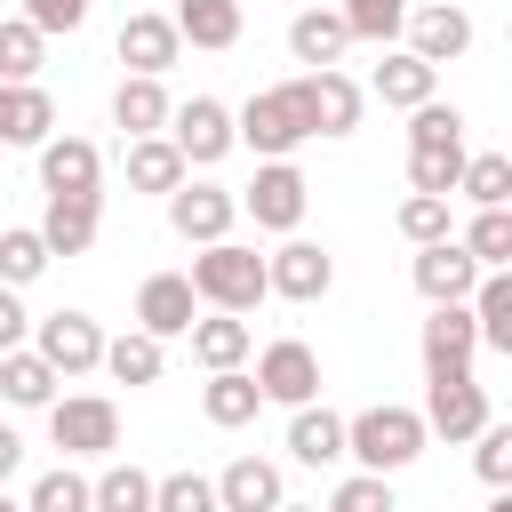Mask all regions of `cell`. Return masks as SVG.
Returning a JSON list of instances; mask_svg holds the SVG:
<instances>
[{"mask_svg": "<svg viewBox=\"0 0 512 512\" xmlns=\"http://www.w3.org/2000/svg\"><path fill=\"white\" fill-rule=\"evenodd\" d=\"M280 504V464L264 456H232L216 472V512H272Z\"/></svg>", "mask_w": 512, "mask_h": 512, "instance_id": "ac0fdd59", "label": "cell"}, {"mask_svg": "<svg viewBox=\"0 0 512 512\" xmlns=\"http://www.w3.org/2000/svg\"><path fill=\"white\" fill-rule=\"evenodd\" d=\"M24 328H32V320H24V304H16V288L0 280V352H16V344H24Z\"/></svg>", "mask_w": 512, "mask_h": 512, "instance_id": "bcb514c9", "label": "cell"}, {"mask_svg": "<svg viewBox=\"0 0 512 512\" xmlns=\"http://www.w3.org/2000/svg\"><path fill=\"white\" fill-rule=\"evenodd\" d=\"M112 48H120V64H128V72H152V80H160V72L176 64V48H184V40H176V24H168V16H128Z\"/></svg>", "mask_w": 512, "mask_h": 512, "instance_id": "cb8c5ba5", "label": "cell"}, {"mask_svg": "<svg viewBox=\"0 0 512 512\" xmlns=\"http://www.w3.org/2000/svg\"><path fill=\"white\" fill-rule=\"evenodd\" d=\"M200 408H208V424L240 432V424L264 408V392H256V376H248V368H208V392H200Z\"/></svg>", "mask_w": 512, "mask_h": 512, "instance_id": "4316f807", "label": "cell"}, {"mask_svg": "<svg viewBox=\"0 0 512 512\" xmlns=\"http://www.w3.org/2000/svg\"><path fill=\"white\" fill-rule=\"evenodd\" d=\"M232 136L256 152V160H288L304 136H312V104H304V72L280 80V88H256L240 112H232Z\"/></svg>", "mask_w": 512, "mask_h": 512, "instance_id": "6da1fadb", "label": "cell"}, {"mask_svg": "<svg viewBox=\"0 0 512 512\" xmlns=\"http://www.w3.org/2000/svg\"><path fill=\"white\" fill-rule=\"evenodd\" d=\"M448 136H464V112L440 104V96H424V104L408 112V144H448Z\"/></svg>", "mask_w": 512, "mask_h": 512, "instance_id": "ee69618b", "label": "cell"}, {"mask_svg": "<svg viewBox=\"0 0 512 512\" xmlns=\"http://www.w3.org/2000/svg\"><path fill=\"white\" fill-rule=\"evenodd\" d=\"M336 16H344V32H352V40L392 48V40H400V24H408V0H344Z\"/></svg>", "mask_w": 512, "mask_h": 512, "instance_id": "d590c367", "label": "cell"}, {"mask_svg": "<svg viewBox=\"0 0 512 512\" xmlns=\"http://www.w3.org/2000/svg\"><path fill=\"white\" fill-rule=\"evenodd\" d=\"M184 280H192V296L216 304V312H256V304L272 296V288H264V256L240 248V240H208Z\"/></svg>", "mask_w": 512, "mask_h": 512, "instance_id": "3957f363", "label": "cell"}, {"mask_svg": "<svg viewBox=\"0 0 512 512\" xmlns=\"http://www.w3.org/2000/svg\"><path fill=\"white\" fill-rule=\"evenodd\" d=\"M176 40H192V48H232L240 40V0H176Z\"/></svg>", "mask_w": 512, "mask_h": 512, "instance_id": "83f0119b", "label": "cell"}, {"mask_svg": "<svg viewBox=\"0 0 512 512\" xmlns=\"http://www.w3.org/2000/svg\"><path fill=\"white\" fill-rule=\"evenodd\" d=\"M272 512H320V504H288V496H280V504H272Z\"/></svg>", "mask_w": 512, "mask_h": 512, "instance_id": "681fc988", "label": "cell"}, {"mask_svg": "<svg viewBox=\"0 0 512 512\" xmlns=\"http://www.w3.org/2000/svg\"><path fill=\"white\" fill-rule=\"evenodd\" d=\"M24 512H88V480H80L72 464H56V472H40V480H32Z\"/></svg>", "mask_w": 512, "mask_h": 512, "instance_id": "f35d334b", "label": "cell"}, {"mask_svg": "<svg viewBox=\"0 0 512 512\" xmlns=\"http://www.w3.org/2000/svg\"><path fill=\"white\" fill-rule=\"evenodd\" d=\"M40 40H48V32H32L24 16H8V24H0V80H32V72H40Z\"/></svg>", "mask_w": 512, "mask_h": 512, "instance_id": "60d3db41", "label": "cell"}, {"mask_svg": "<svg viewBox=\"0 0 512 512\" xmlns=\"http://www.w3.org/2000/svg\"><path fill=\"white\" fill-rule=\"evenodd\" d=\"M408 280H416V296H424V304H464V296H472V280H480V264L464 256V240H424V248H416V264H408Z\"/></svg>", "mask_w": 512, "mask_h": 512, "instance_id": "7c38bea8", "label": "cell"}, {"mask_svg": "<svg viewBox=\"0 0 512 512\" xmlns=\"http://www.w3.org/2000/svg\"><path fill=\"white\" fill-rule=\"evenodd\" d=\"M16 464H24V440L0 424V488H8V472H16Z\"/></svg>", "mask_w": 512, "mask_h": 512, "instance_id": "7dc6e473", "label": "cell"}, {"mask_svg": "<svg viewBox=\"0 0 512 512\" xmlns=\"http://www.w3.org/2000/svg\"><path fill=\"white\" fill-rule=\"evenodd\" d=\"M88 512H152V472L104 464V472L88 480Z\"/></svg>", "mask_w": 512, "mask_h": 512, "instance_id": "1f68e13d", "label": "cell"}, {"mask_svg": "<svg viewBox=\"0 0 512 512\" xmlns=\"http://www.w3.org/2000/svg\"><path fill=\"white\" fill-rule=\"evenodd\" d=\"M232 216H240V200H232L224 184H192V176H184V184L168 192L176 240H200V248H208V240H232Z\"/></svg>", "mask_w": 512, "mask_h": 512, "instance_id": "30bf717a", "label": "cell"}, {"mask_svg": "<svg viewBox=\"0 0 512 512\" xmlns=\"http://www.w3.org/2000/svg\"><path fill=\"white\" fill-rule=\"evenodd\" d=\"M344 48H352V32H344V16H336V8H304V16L288 24V56H296V64H312V72H328Z\"/></svg>", "mask_w": 512, "mask_h": 512, "instance_id": "d4e9b609", "label": "cell"}, {"mask_svg": "<svg viewBox=\"0 0 512 512\" xmlns=\"http://www.w3.org/2000/svg\"><path fill=\"white\" fill-rule=\"evenodd\" d=\"M56 128V104L40 80H0V144H40Z\"/></svg>", "mask_w": 512, "mask_h": 512, "instance_id": "603a6c76", "label": "cell"}, {"mask_svg": "<svg viewBox=\"0 0 512 512\" xmlns=\"http://www.w3.org/2000/svg\"><path fill=\"white\" fill-rule=\"evenodd\" d=\"M456 192H464L472 208H504V200H512V160H504V152H464Z\"/></svg>", "mask_w": 512, "mask_h": 512, "instance_id": "836d02e7", "label": "cell"}, {"mask_svg": "<svg viewBox=\"0 0 512 512\" xmlns=\"http://www.w3.org/2000/svg\"><path fill=\"white\" fill-rule=\"evenodd\" d=\"M464 256H472L480 272L512 264V208H480V216H472V232H464Z\"/></svg>", "mask_w": 512, "mask_h": 512, "instance_id": "8d00e7d4", "label": "cell"}, {"mask_svg": "<svg viewBox=\"0 0 512 512\" xmlns=\"http://www.w3.org/2000/svg\"><path fill=\"white\" fill-rule=\"evenodd\" d=\"M192 320H200V296H192L184 272H152V280L136 288V328H144V336L168 344V336H184Z\"/></svg>", "mask_w": 512, "mask_h": 512, "instance_id": "5bb4252c", "label": "cell"}, {"mask_svg": "<svg viewBox=\"0 0 512 512\" xmlns=\"http://www.w3.org/2000/svg\"><path fill=\"white\" fill-rule=\"evenodd\" d=\"M400 232H408L416 248H424V240H448V200H440V192H408V200H400Z\"/></svg>", "mask_w": 512, "mask_h": 512, "instance_id": "b9f144b4", "label": "cell"}, {"mask_svg": "<svg viewBox=\"0 0 512 512\" xmlns=\"http://www.w3.org/2000/svg\"><path fill=\"white\" fill-rule=\"evenodd\" d=\"M192 168H184V152L168 144V136H128V184L136 192H176Z\"/></svg>", "mask_w": 512, "mask_h": 512, "instance_id": "f1b7e54d", "label": "cell"}, {"mask_svg": "<svg viewBox=\"0 0 512 512\" xmlns=\"http://www.w3.org/2000/svg\"><path fill=\"white\" fill-rule=\"evenodd\" d=\"M96 176H104V152L88 136H40V184L48 192H88L96 200Z\"/></svg>", "mask_w": 512, "mask_h": 512, "instance_id": "2e32d148", "label": "cell"}, {"mask_svg": "<svg viewBox=\"0 0 512 512\" xmlns=\"http://www.w3.org/2000/svg\"><path fill=\"white\" fill-rule=\"evenodd\" d=\"M160 136H168V144L184 152V168H216V160H224V152L240 144V136H232V112H224L216 96H192V104H176Z\"/></svg>", "mask_w": 512, "mask_h": 512, "instance_id": "52a82bcc", "label": "cell"}, {"mask_svg": "<svg viewBox=\"0 0 512 512\" xmlns=\"http://www.w3.org/2000/svg\"><path fill=\"white\" fill-rule=\"evenodd\" d=\"M32 336H40L32 352H40V360H48L56 376H88V368L104 360V328H96L88 312H48V320H40Z\"/></svg>", "mask_w": 512, "mask_h": 512, "instance_id": "8fae6325", "label": "cell"}, {"mask_svg": "<svg viewBox=\"0 0 512 512\" xmlns=\"http://www.w3.org/2000/svg\"><path fill=\"white\" fill-rule=\"evenodd\" d=\"M424 440H432L424 416L416 408H392V400L344 416V456H360V472H408L424 456Z\"/></svg>", "mask_w": 512, "mask_h": 512, "instance_id": "7a4b0ae2", "label": "cell"}, {"mask_svg": "<svg viewBox=\"0 0 512 512\" xmlns=\"http://www.w3.org/2000/svg\"><path fill=\"white\" fill-rule=\"evenodd\" d=\"M48 440L64 456H112L120 448V408L104 392H72V400H48Z\"/></svg>", "mask_w": 512, "mask_h": 512, "instance_id": "5b68a950", "label": "cell"}, {"mask_svg": "<svg viewBox=\"0 0 512 512\" xmlns=\"http://www.w3.org/2000/svg\"><path fill=\"white\" fill-rule=\"evenodd\" d=\"M472 472H480L488 488H512V424L488 416V424L472 432Z\"/></svg>", "mask_w": 512, "mask_h": 512, "instance_id": "74e56055", "label": "cell"}, {"mask_svg": "<svg viewBox=\"0 0 512 512\" xmlns=\"http://www.w3.org/2000/svg\"><path fill=\"white\" fill-rule=\"evenodd\" d=\"M184 336H192V360H200V368H240V360L256 352L248 312H208V320H192Z\"/></svg>", "mask_w": 512, "mask_h": 512, "instance_id": "44dd1931", "label": "cell"}, {"mask_svg": "<svg viewBox=\"0 0 512 512\" xmlns=\"http://www.w3.org/2000/svg\"><path fill=\"white\" fill-rule=\"evenodd\" d=\"M24 24L32 32H80L88 24V0H24Z\"/></svg>", "mask_w": 512, "mask_h": 512, "instance_id": "f6af8a7d", "label": "cell"}, {"mask_svg": "<svg viewBox=\"0 0 512 512\" xmlns=\"http://www.w3.org/2000/svg\"><path fill=\"white\" fill-rule=\"evenodd\" d=\"M40 240H48V256H80V248L96 240V200H88V192H48Z\"/></svg>", "mask_w": 512, "mask_h": 512, "instance_id": "484cf974", "label": "cell"}, {"mask_svg": "<svg viewBox=\"0 0 512 512\" xmlns=\"http://www.w3.org/2000/svg\"><path fill=\"white\" fill-rule=\"evenodd\" d=\"M152 512H216V480L208 472H168V480H152Z\"/></svg>", "mask_w": 512, "mask_h": 512, "instance_id": "ab89813d", "label": "cell"}, {"mask_svg": "<svg viewBox=\"0 0 512 512\" xmlns=\"http://www.w3.org/2000/svg\"><path fill=\"white\" fill-rule=\"evenodd\" d=\"M304 104H312V136H352L360 128V80H344L336 64L304 72Z\"/></svg>", "mask_w": 512, "mask_h": 512, "instance_id": "e0dca14e", "label": "cell"}, {"mask_svg": "<svg viewBox=\"0 0 512 512\" xmlns=\"http://www.w3.org/2000/svg\"><path fill=\"white\" fill-rule=\"evenodd\" d=\"M96 368H112L120 384H160V368H168V352H160V336H144V328H128V336H112L104 344V360Z\"/></svg>", "mask_w": 512, "mask_h": 512, "instance_id": "4dcf8cb0", "label": "cell"}, {"mask_svg": "<svg viewBox=\"0 0 512 512\" xmlns=\"http://www.w3.org/2000/svg\"><path fill=\"white\" fill-rule=\"evenodd\" d=\"M240 200V216H256V232H296L304 224V208H312V184H304V168L296 160H264L256 168V184L248 192H232Z\"/></svg>", "mask_w": 512, "mask_h": 512, "instance_id": "277c9868", "label": "cell"}, {"mask_svg": "<svg viewBox=\"0 0 512 512\" xmlns=\"http://www.w3.org/2000/svg\"><path fill=\"white\" fill-rule=\"evenodd\" d=\"M288 456L296 464H344V416L336 408H320V400H304L296 416H288Z\"/></svg>", "mask_w": 512, "mask_h": 512, "instance_id": "7402d4cb", "label": "cell"}, {"mask_svg": "<svg viewBox=\"0 0 512 512\" xmlns=\"http://www.w3.org/2000/svg\"><path fill=\"white\" fill-rule=\"evenodd\" d=\"M264 288L288 296V304H320V296L336 288V256H328L320 240H288V248L264 256Z\"/></svg>", "mask_w": 512, "mask_h": 512, "instance_id": "9c48e42d", "label": "cell"}, {"mask_svg": "<svg viewBox=\"0 0 512 512\" xmlns=\"http://www.w3.org/2000/svg\"><path fill=\"white\" fill-rule=\"evenodd\" d=\"M328 512H392V472H352L328 496Z\"/></svg>", "mask_w": 512, "mask_h": 512, "instance_id": "7bdbcfd3", "label": "cell"}, {"mask_svg": "<svg viewBox=\"0 0 512 512\" xmlns=\"http://www.w3.org/2000/svg\"><path fill=\"white\" fill-rule=\"evenodd\" d=\"M56 384H64V376H56L40 352H24V344H16V352H0V392H8V408H48V400H56Z\"/></svg>", "mask_w": 512, "mask_h": 512, "instance_id": "f546056e", "label": "cell"}, {"mask_svg": "<svg viewBox=\"0 0 512 512\" xmlns=\"http://www.w3.org/2000/svg\"><path fill=\"white\" fill-rule=\"evenodd\" d=\"M168 112H176V104H168V88H160L152 72H128V80L112 88V128H120V136H160Z\"/></svg>", "mask_w": 512, "mask_h": 512, "instance_id": "ffe728a7", "label": "cell"}, {"mask_svg": "<svg viewBox=\"0 0 512 512\" xmlns=\"http://www.w3.org/2000/svg\"><path fill=\"white\" fill-rule=\"evenodd\" d=\"M408 48L424 56V64H456L464 48H472V16L456 8V0H424V8H408Z\"/></svg>", "mask_w": 512, "mask_h": 512, "instance_id": "4fadbf2b", "label": "cell"}, {"mask_svg": "<svg viewBox=\"0 0 512 512\" xmlns=\"http://www.w3.org/2000/svg\"><path fill=\"white\" fill-rule=\"evenodd\" d=\"M40 272H48V240H40V224H8V232H0V280L24 288V280H40Z\"/></svg>", "mask_w": 512, "mask_h": 512, "instance_id": "e575fe53", "label": "cell"}, {"mask_svg": "<svg viewBox=\"0 0 512 512\" xmlns=\"http://www.w3.org/2000/svg\"><path fill=\"white\" fill-rule=\"evenodd\" d=\"M0 512H24V504H8V488H0Z\"/></svg>", "mask_w": 512, "mask_h": 512, "instance_id": "f907efd6", "label": "cell"}, {"mask_svg": "<svg viewBox=\"0 0 512 512\" xmlns=\"http://www.w3.org/2000/svg\"><path fill=\"white\" fill-rule=\"evenodd\" d=\"M392 112H416L432 88H440V64H424L416 48H384V64H376V80H368Z\"/></svg>", "mask_w": 512, "mask_h": 512, "instance_id": "d6986e66", "label": "cell"}, {"mask_svg": "<svg viewBox=\"0 0 512 512\" xmlns=\"http://www.w3.org/2000/svg\"><path fill=\"white\" fill-rule=\"evenodd\" d=\"M488 512H512V488H496V496H488Z\"/></svg>", "mask_w": 512, "mask_h": 512, "instance_id": "c3c4849f", "label": "cell"}, {"mask_svg": "<svg viewBox=\"0 0 512 512\" xmlns=\"http://www.w3.org/2000/svg\"><path fill=\"white\" fill-rule=\"evenodd\" d=\"M456 176H464V136H448V144H408V184L416 192H456Z\"/></svg>", "mask_w": 512, "mask_h": 512, "instance_id": "d6a6232c", "label": "cell"}, {"mask_svg": "<svg viewBox=\"0 0 512 512\" xmlns=\"http://www.w3.org/2000/svg\"><path fill=\"white\" fill-rule=\"evenodd\" d=\"M424 432H440V440H472L480 424H488V384L472 376V368H448V376H432V392H424Z\"/></svg>", "mask_w": 512, "mask_h": 512, "instance_id": "8992f818", "label": "cell"}, {"mask_svg": "<svg viewBox=\"0 0 512 512\" xmlns=\"http://www.w3.org/2000/svg\"><path fill=\"white\" fill-rule=\"evenodd\" d=\"M480 360V328L464 304H432L424 320V376H448V368H472Z\"/></svg>", "mask_w": 512, "mask_h": 512, "instance_id": "9a60e30c", "label": "cell"}, {"mask_svg": "<svg viewBox=\"0 0 512 512\" xmlns=\"http://www.w3.org/2000/svg\"><path fill=\"white\" fill-rule=\"evenodd\" d=\"M256 392H264V400H280V408H304V400H320V352H312L304 336H280V344H264V352H256Z\"/></svg>", "mask_w": 512, "mask_h": 512, "instance_id": "ba28073f", "label": "cell"}]
</instances>
